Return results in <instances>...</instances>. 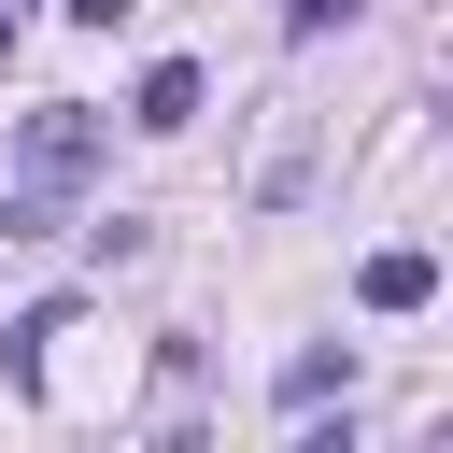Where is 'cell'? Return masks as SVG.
Segmentation results:
<instances>
[{"label": "cell", "mask_w": 453, "mask_h": 453, "mask_svg": "<svg viewBox=\"0 0 453 453\" xmlns=\"http://www.w3.org/2000/svg\"><path fill=\"white\" fill-rule=\"evenodd\" d=\"M99 156H113V113H99V99H42V113L14 127V184H28V198H85Z\"/></svg>", "instance_id": "obj_1"}, {"label": "cell", "mask_w": 453, "mask_h": 453, "mask_svg": "<svg viewBox=\"0 0 453 453\" xmlns=\"http://www.w3.org/2000/svg\"><path fill=\"white\" fill-rule=\"evenodd\" d=\"M354 297H368V311H425V297H439V255H425V241H382V255L354 269Z\"/></svg>", "instance_id": "obj_2"}, {"label": "cell", "mask_w": 453, "mask_h": 453, "mask_svg": "<svg viewBox=\"0 0 453 453\" xmlns=\"http://www.w3.org/2000/svg\"><path fill=\"white\" fill-rule=\"evenodd\" d=\"M127 127H156V142H170V127H198V71H184V57H156V71L127 85Z\"/></svg>", "instance_id": "obj_3"}, {"label": "cell", "mask_w": 453, "mask_h": 453, "mask_svg": "<svg viewBox=\"0 0 453 453\" xmlns=\"http://www.w3.org/2000/svg\"><path fill=\"white\" fill-rule=\"evenodd\" d=\"M57 340H71V297L14 311V326H0V382H28V396H42V354H57Z\"/></svg>", "instance_id": "obj_4"}, {"label": "cell", "mask_w": 453, "mask_h": 453, "mask_svg": "<svg viewBox=\"0 0 453 453\" xmlns=\"http://www.w3.org/2000/svg\"><path fill=\"white\" fill-rule=\"evenodd\" d=\"M354 382V340H311V354H283V411H326Z\"/></svg>", "instance_id": "obj_5"}, {"label": "cell", "mask_w": 453, "mask_h": 453, "mask_svg": "<svg viewBox=\"0 0 453 453\" xmlns=\"http://www.w3.org/2000/svg\"><path fill=\"white\" fill-rule=\"evenodd\" d=\"M297 184H311V127H283V142H269V170H255V198H269V212H283V198H297Z\"/></svg>", "instance_id": "obj_6"}, {"label": "cell", "mask_w": 453, "mask_h": 453, "mask_svg": "<svg viewBox=\"0 0 453 453\" xmlns=\"http://www.w3.org/2000/svg\"><path fill=\"white\" fill-rule=\"evenodd\" d=\"M340 14H354V0H283V28H297V42H326Z\"/></svg>", "instance_id": "obj_7"}, {"label": "cell", "mask_w": 453, "mask_h": 453, "mask_svg": "<svg viewBox=\"0 0 453 453\" xmlns=\"http://www.w3.org/2000/svg\"><path fill=\"white\" fill-rule=\"evenodd\" d=\"M113 14H142V0H71V28H113Z\"/></svg>", "instance_id": "obj_8"}, {"label": "cell", "mask_w": 453, "mask_h": 453, "mask_svg": "<svg viewBox=\"0 0 453 453\" xmlns=\"http://www.w3.org/2000/svg\"><path fill=\"white\" fill-rule=\"evenodd\" d=\"M0 42H14V14H0Z\"/></svg>", "instance_id": "obj_9"}]
</instances>
